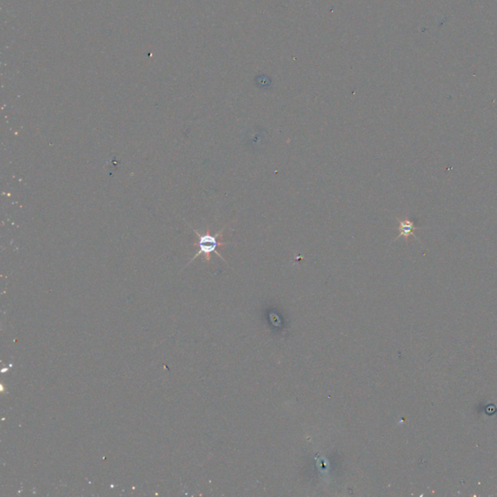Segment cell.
<instances>
[{"label": "cell", "instance_id": "1", "mask_svg": "<svg viewBox=\"0 0 497 497\" xmlns=\"http://www.w3.org/2000/svg\"><path fill=\"white\" fill-rule=\"evenodd\" d=\"M189 226L191 227L192 231L195 233L197 235V237H198L197 246H198L199 249H198L197 253L194 254V256L191 258V260H190V262L187 265V266L191 265V262L195 258H197L201 254H203L204 257H205V259H206V261L209 262L210 259H211V254L213 253H215L218 256H220L222 260L226 264V260L222 257V254L218 252V248L219 247H222V246H224V245L228 244V242H222V240H221L222 237V233L225 230V227L226 226H224L222 230H220L219 232H217L216 234H210L209 230L207 232L204 233V234H201L195 228L191 227L190 224H189Z\"/></svg>", "mask_w": 497, "mask_h": 497}, {"label": "cell", "instance_id": "2", "mask_svg": "<svg viewBox=\"0 0 497 497\" xmlns=\"http://www.w3.org/2000/svg\"><path fill=\"white\" fill-rule=\"evenodd\" d=\"M396 220L398 221V223H399V227H398V229H399V234H398V236H397V237H396V238H395L393 241H396L397 239H399V238H401V237L402 238H404L406 241H408L409 237H410V236H412V237H414L415 239H417L419 242H421V241H420V239H419L418 237H416V235H415V231H416L417 229H420L421 227L417 226V225L415 224V222L411 221L410 219H408V218H404V219H399V218H397Z\"/></svg>", "mask_w": 497, "mask_h": 497}]
</instances>
